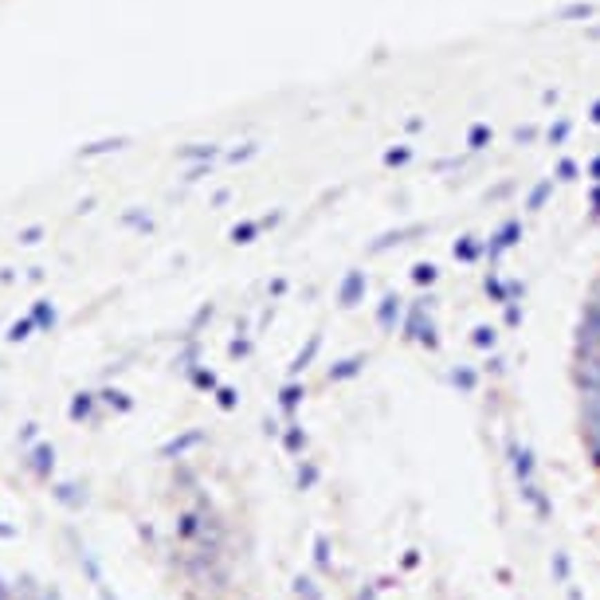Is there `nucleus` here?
<instances>
[{
    "mask_svg": "<svg viewBox=\"0 0 600 600\" xmlns=\"http://www.w3.org/2000/svg\"><path fill=\"white\" fill-rule=\"evenodd\" d=\"M39 600H63V592H59V588H44V597H39Z\"/></svg>",
    "mask_w": 600,
    "mask_h": 600,
    "instance_id": "10",
    "label": "nucleus"
},
{
    "mask_svg": "<svg viewBox=\"0 0 600 600\" xmlns=\"http://www.w3.org/2000/svg\"><path fill=\"white\" fill-rule=\"evenodd\" d=\"M569 384H573L576 435L588 456V467L600 487V283L588 294L581 322L573 330V357H569Z\"/></svg>",
    "mask_w": 600,
    "mask_h": 600,
    "instance_id": "1",
    "label": "nucleus"
},
{
    "mask_svg": "<svg viewBox=\"0 0 600 600\" xmlns=\"http://www.w3.org/2000/svg\"><path fill=\"white\" fill-rule=\"evenodd\" d=\"M51 498L59 506H67V510H83L86 506V494L79 491L75 482H55V487H51Z\"/></svg>",
    "mask_w": 600,
    "mask_h": 600,
    "instance_id": "3",
    "label": "nucleus"
},
{
    "mask_svg": "<svg viewBox=\"0 0 600 600\" xmlns=\"http://www.w3.org/2000/svg\"><path fill=\"white\" fill-rule=\"evenodd\" d=\"M106 404H118V409H130V400H122V393H114V388H106Z\"/></svg>",
    "mask_w": 600,
    "mask_h": 600,
    "instance_id": "9",
    "label": "nucleus"
},
{
    "mask_svg": "<svg viewBox=\"0 0 600 600\" xmlns=\"http://www.w3.org/2000/svg\"><path fill=\"white\" fill-rule=\"evenodd\" d=\"M91 393H75V400H71V409H67V416H71V424H83L86 416H91Z\"/></svg>",
    "mask_w": 600,
    "mask_h": 600,
    "instance_id": "5",
    "label": "nucleus"
},
{
    "mask_svg": "<svg viewBox=\"0 0 600 600\" xmlns=\"http://www.w3.org/2000/svg\"><path fill=\"white\" fill-rule=\"evenodd\" d=\"M28 318L36 322V330H48V334H51V326H55V306H51V299H39Z\"/></svg>",
    "mask_w": 600,
    "mask_h": 600,
    "instance_id": "4",
    "label": "nucleus"
},
{
    "mask_svg": "<svg viewBox=\"0 0 600 600\" xmlns=\"http://www.w3.org/2000/svg\"><path fill=\"white\" fill-rule=\"evenodd\" d=\"M20 463L28 467V475H32V479L51 482V471H55V444H36L24 459H20Z\"/></svg>",
    "mask_w": 600,
    "mask_h": 600,
    "instance_id": "2",
    "label": "nucleus"
},
{
    "mask_svg": "<svg viewBox=\"0 0 600 600\" xmlns=\"http://www.w3.org/2000/svg\"><path fill=\"white\" fill-rule=\"evenodd\" d=\"M39 240H44V228H39V224H32V228L20 232V243H39Z\"/></svg>",
    "mask_w": 600,
    "mask_h": 600,
    "instance_id": "7",
    "label": "nucleus"
},
{
    "mask_svg": "<svg viewBox=\"0 0 600 600\" xmlns=\"http://www.w3.org/2000/svg\"><path fill=\"white\" fill-rule=\"evenodd\" d=\"M8 597H12V592H8V585H4V581H0V600H8Z\"/></svg>",
    "mask_w": 600,
    "mask_h": 600,
    "instance_id": "12",
    "label": "nucleus"
},
{
    "mask_svg": "<svg viewBox=\"0 0 600 600\" xmlns=\"http://www.w3.org/2000/svg\"><path fill=\"white\" fill-rule=\"evenodd\" d=\"M0 538H16V529L12 526H0Z\"/></svg>",
    "mask_w": 600,
    "mask_h": 600,
    "instance_id": "11",
    "label": "nucleus"
},
{
    "mask_svg": "<svg viewBox=\"0 0 600 600\" xmlns=\"http://www.w3.org/2000/svg\"><path fill=\"white\" fill-rule=\"evenodd\" d=\"M36 432H39V424H24V428H20V444H32Z\"/></svg>",
    "mask_w": 600,
    "mask_h": 600,
    "instance_id": "8",
    "label": "nucleus"
},
{
    "mask_svg": "<svg viewBox=\"0 0 600 600\" xmlns=\"http://www.w3.org/2000/svg\"><path fill=\"white\" fill-rule=\"evenodd\" d=\"M32 330H36V322H32V318H20V322L8 326L4 341H12V346H16V341H28V337H32Z\"/></svg>",
    "mask_w": 600,
    "mask_h": 600,
    "instance_id": "6",
    "label": "nucleus"
}]
</instances>
